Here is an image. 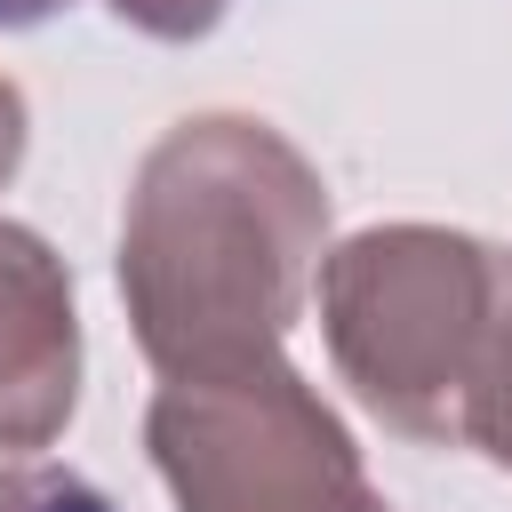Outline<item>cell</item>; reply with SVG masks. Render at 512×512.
Wrapping results in <instances>:
<instances>
[{
  "label": "cell",
  "mask_w": 512,
  "mask_h": 512,
  "mask_svg": "<svg viewBox=\"0 0 512 512\" xmlns=\"http://www.w3.org/2000/svg\"><path fill=\"white\" fill-rule=\"evenodd\" d=\"M16 160H24V96L0 80V184L16 176Z\"/></svg>",
  "instance_id": "ba28073f"
},
{
  "label": "cell",
  "mask_w": 512,
  "mask_h": 512,
  "mask_svg": "<svg viewBox=\"0 0 512 512\" xmlns=\"http://www.w3.org/2000/svg\"><path fill=\"white\" fill-rule=\"evenodd\" d=\"M464 448H488L512 472V264H504V296H496V328H488V360L472 384V424Z\"/></svg>",
  "instance_id": "5b68a950"
},
{
  "label": "cell",
  "mask_w": 512,
  "mask_h": 512,
  "mask_svg": "<svg viewBox=\"0 0 512 512\" xmlns=\"http://www.w3.org/2000/svg\"><path fill=\"white\" fill-rule=\"evenodd\" d=\"M0 512H112V504L64 464H16L0 472Z\"/></svg>",
  "instance_id": "52a82bcc"
},
{
  "label": "cell",
  "mask_w": 512,
  "mask_h": 512,
  "mask_svg": "<svg viewBox=\"0 0 512 512\" xmlns=\"http://www.w3.org/2000/svg\"><path fill=\"white\" fill-rule=\"evenodd\" d=\"M328 256L312 160L240 112L168 128L128 192L120 296L160 384L272 360Z\"/></svg>",
  "instance_id": "6da1fadb"
},
{
  "label": "cell",
  "mask_w": 512,
  "mask_h": 512,
  "mask_svg": "<svg viewBox=\"0 0 512 512\" xmlns=\"http://www.w3.org/2000/svg\"><path fill=\"white\" fill-rule=\"evenodd\" d=\"M144 440L176 512H392L368 488L352 432L280 352L232 376L160 384Z\"/></svg>",
  "instance_id": "3957f363"
},
{
  "label": "cell",
  "mask_w": 512,
  "mask_h": 512,
  "mask_svg": "<svg viewBox=\"0 0 512 512\" xmlns=\"http://www.w3.org/2000/svg\"><path fill=\"white\" fill-rule=\"evenodd\" d=\"M80 400L72 280L40 232L0 224V456L48 448Z\"/></svg>",
  "instance_id": "277c9868"
},
{
  "label": "cell",
  "mask_w": 512,
  "mask_h": 512,
  "mask_svg": "<svg viewBox=\"0 0 512 512\" xmlns=\"http://www.w3.org/2000/svg\"><path fill=\"white\" fill-rule=\"evenodd\" d=\"M504 256L472 232L384 224L320 264V328L344 384L408 440L464 448Z\"/></svg>",
  "instance_id": "7a4b0ae2"
},
{
  "label": "cell",
  "mask_w": 512,
  "mask_h": 512,
  "mask_svg": "<svg viewBox=\"0 0 512 512\" xmlns=\"http://www.w3.org/2000/svg\"><path fill=\"white\" fill-rule=\"evenodd\" d=\"M56 8H72V0H0V24L16 32V24H48ZM136 32H152V40H200L216 16H224V0H112Z\"/></svg>",
  "instance_id": "8992f818"
}]
</instances>
